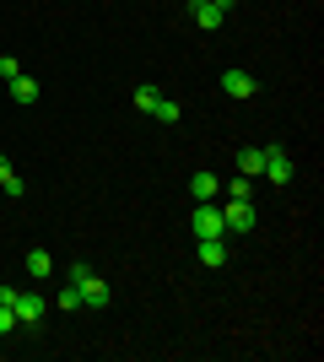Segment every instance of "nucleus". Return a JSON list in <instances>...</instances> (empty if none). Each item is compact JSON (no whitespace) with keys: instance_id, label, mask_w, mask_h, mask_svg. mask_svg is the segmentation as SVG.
<instances>
[{"instance_id":"5","label":"nucleus","mask_w":324,"mask_h":362,"mask_svg":"<svg viewBox=\"0 0 324 362\" xmlns=\"http://www.w3.org/2000/svg\"><path fill=\"white\" fill-rule=\"evenodd\" d=\"M222 222H227V233H254V200H227L222 206Z\"/></svg>"},{"instance_id":"16","label":"nucleus","mask_w":324,"mask_h":362,"mask_svg":"<svg viewBox=\"0 0 324 362\" xmlns=\"http://www.w3.org/2000/svg\"><path fill=\"white\" fill-rule=\"evenodd\" d=\"M157 103H162V92H157V87H136V108H140V114H152Z\"/></svg>"},{"instance_id":"13","label":"nucleus","mask_w":324,"mask_h":362,"mask_svg":"<svg viewBox=\"0 0 324 362\" xmlns=\"http://www.w3.org/2000/svg\"><path fill=\"white\" fill-rule=\"evenodd\" d=\"M238 173H244V179H260V146H244V151H238Z\"/></svg>"},{"instance_id":"12","label":"nucleus","mask_w":324,"mask_h":362,"mask_svg":"<svg viewBox=\"0 0 324 362\" xmlns=\"http://www.w3.org/2000/svg\"><path fill=\"white\" fill-rule=\"evenodd\" d=\"M216 189H222L216 173H195V179H189V195H195V200H216Z\"/></svg>"},{"instance_id":"15","label":"nucleus","mask_w":324,"mask_h":362,"mask_svg":"<svg viewBox=\"0 0 324 362\" xmlns=\"http://www.w3.org/2000/svg\"><path fill=\"white\" fill-rule=\"evenodd\" d=\"M152 119H162V124H179V119H184V108L173 103V98H162V103L152 108Z\"/></svg>"},{"instance_id":"1","label":"nucleus","mask_w":324,"mask_h":362,"mask_svg":"<svg viewBox=\"0 0 324 362\" xmlns=\"http://www.w3.org/2000/svg\"><path fill=\"white\" fill-rule=\"evenodd\" d=\"M65 281H71V287L81 292V308H108V303H114V292H108V281L103 276L92 271V265H71V276H65Z\"/></svg>"},{"instance_id":"4","label":"nucleus","mask_w":324,"mask_h":362,"mask_svg":"<svg viewBox=\"0 0 324 362\" xmlns=\"http://www.w3.org/2000/svg\"><path fill=\"white\" fill-rule=\"evenodd\" d=\"M195 238H227V222H222V206H211V200H195Z\"/></svg>"},{"instance_id":"14","label":"nucleus","mask_w":324,"mask_h":362,"mask_svg":"<svg viewBox=\"0 0 324 362\" xmlns=\"http://www.w3.org/2000/svg\"><path fill=\"white\" fill-rule=\"evenodd\" d=\"M54 308H60V314H76V308H81V292L71 287V281H65V287L54 292Z\"/></svg>"},{"instance_id":"19","label":"nucleus","mask_w":324,"mask_h":362,"mask_svg":"<svg viewBox=\"0 0 324 362\" xmlns=\"http://www.w3.org/2000/svg\"><path fill=\"white\" fill-rule=\"evenodd\" d=\"M195 6H200V0H195Z\"/></svg>"},{"instance_id":"18","label":"nucleus","mask_w":324,"mask_h":362,"mask_svg":"<svg viewBox=\"0 0 324 362\" xmlns=\"http://www.w3.org/2000/svg\"><path fill=\"white\" fill-rule=\"evenodd\" d=\"M16 330V308L11 303H0V335H11Z\"/></svg>"},{"instance_id":"11","label":"nucleus","mask_w":324,"mask_h":362,"mask_svg":"<svg viewBox=\"0 0 324 362\" xmlns=\"http://www.w3.org/2000/svg\"><path fill=\"white\" fill-rule=\"evenodd\" d=\"M0 189H6L11 200H22V189H28V184L16 179V168H11V157H6V151H0Z\"/></svg>"},{"instance_id":"3","label":"nucleus","mask_w":324,"mask_h":362,"mask_svg":"<svg viewBox=\"0 0 324 362\" xmlns=\"http://www.w3.org/2000/svg\"><path fill=\"white\" fill-rule=\"evenodd\" d=\"M260 173L270 184H292V151L287 146H260Z\"/></svg>"},{"instance_id":"9","label":"nucleus","mask_w":324,"mask_h":362,"mask_svg":"<svg viewBox=\"0 0 324 362\" xmlns=\"http://www.w3.org/2000/svg\"><path fill=\"white\" fill-rule=\"evenodd\" d=\"M22 259H28V276H32V281H44V276L54 271V255H49V249H28Z\"/></svg>"},{"instance_id":"6","label":"nucleus","mask_w":324,"mask_h":362,"mask_svg":"<svg viewBox=\"0 0 324 362\" xmlns=\"http://www.w3.org/2000/svg\"><path fill=\"white\" fill-rule=\"evenodd\" d=\"M227 11H232V0H200V6H195V28L216 33L222 22H227Z\"/></svg>"},{"instance_id":"7","label":"nucleus","mask_w":324,"mask_h":362,"mask_svg":"<svg viewBox=\"0 0 324 362\" xmlns=\"http://www.w3.org/2000/svg\"><path fill=\"white\" fill-rule=\"evenodd\" d=\"M222 92H227V98H254V92H260V81L232 65V71H222Z\"/></svg>"},{"instance_id":"17","label":"nucleus","mask_w":324,"mask_h":362,"mask_svg":"<svg viewBox=\"0 0 324 362\" xmlns=\"http://www.w3.org/2000/svg\"><path fill=\"white\" fill-rule=\"evenodd\" d=\"M227 200H254V179H244V173H238V179L227 184Z\"/></svg>"},{"instance_id":"2","label":"nucleus","mask_w":324,"mask_h":362,"mask_svg":"<svg viewBox=\"0 0 324 362\" xmlns=\"http://www.w3.org/2000/svg\"><path fill=\"white\" fill-rule=\"evenodd\" d=\"M11 308H16V325H28V330H38V325L49 319V298L44 292H16Z\"/></svg>"},{"instance_id":"8","label":"nucleus","mask_w":324,"mask_h":362,"mask_svg":"<svg viewBox=\"0 0 324 362\" xmlns=\"http://www.w3.org/2000/svg\"><path fill=\"white\" fill-rule=\"evenodd\" d=\"M11 98H16L22 108H32V103H38V81H32L28 71H22V76H11Z\"/></svg>"},{"instance_id":"10","label":"nucleus","mask_w":324,"mask_h":362,"mask_svg":"<svg viewBox=\"0 0 324 362\" xmlns=\"http://www.w3.org/2000/svg\"><path fill=\"white\" fill-rule=\"evenodd\" d=\"M200 265H227V238H200Z\"/></svg>"}]
</instances>
